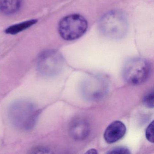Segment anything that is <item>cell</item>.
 Masks as SVG:
<instances>
[{
	"label": "cell",
	"mask_w": 154,
	"mask_h": 154,
	"mask_svg": "<svg viewBox=\"0 0 154 154\" xmlns=\"http://www.w3.org/2000/svg\"><path fill=\"white\" fill-rule=\"evenodd\" d=\"M8 114L14 127L20 130L29 131L35 126L39 110L31 102L20 100L10 105Z\"/></svg>",
	"instance_id": "obj_1"
},
{
	"label": "cell",
	"mask_w": 154,
	"mask_h": 154,
	"mask_svg": "<svg viewBox=\"0 0 154 154\" xmlns=\"http://www.w3.org/2000/svg\"><path fill=\"white\" fill-rule=\"evenodd\" d=\"M99 27L104 35L119 39L126 34L128 30V21L122 12L116 11H110L101 18Z\"/></svg>",
	"instance_id": "obj_2"
},
{
	"label": "cell",
	"mask_w": 154,
	"mask_h": 154,
	"mask_svg": "<svg viewBox=\"0 0 154 154\" xmlns=\"http://www.w3.org/2000/svg\"><path fill=\"white\" fill-rule=\"evenodd\" d=\"M88 23L81 15L71 14L63 18L58 25V32L66 40H75L83 35L87 31Z\"/></svg>",
	"instance_id": "obj_3"
},
{
	"label": "cell",
	"mask_w": 154,
	"mask_h": 154,
	"mask_svg": "<svg viewBox=\"0 0 154 154\" xmlns=\"http://www.w3.org/2000/svg\"><path fill=\"white\" fill-rule=\"evenodd\" d=\"M150 70V64L146 60L141 58H133L125 64L122 75L128 83L137 85L147 80Z\"/></svg>",
	"instance_id": "obj_4"
},
{
	"label": "cell",
	"mask_w": 154,
	"mask_h": 154,
	"mask_svg": "<svg viewBox=\"0 0 154 154\" xmlns=\"http://www.w3.org/2000/svg\"><path fill=\"white\" fill-rule=\"evenodd\" d=\"M64 60L56 51H49L42 54L37 63V68L41 74L47 77L55 76L63 70Z\"/></svg>",
	"instance_id": "obj_5"
},
{
	"label": "cell",
	"mask_w": 154,
	"mask_h": 154,
	"mask_svg": "<svg viewBox=\"0 0 154 154\" xmlns=\"http://www.w3.org/2000/svg\"><path fill=\"white\" fill-rule=\"evenodd\" d=\"M108 84L103 77L92 76L86 79L82 86L84 97L89 100L96 101L104 97L107 92Z\"/></svg>",
	"instance_id": "obj_6"
},
{
	"label": "cell",
	"mask_w": 154,
	"mask_h": 154,
	"mask_svg": "<svg viewBox=\"0 0 154 154\" xmlns=\"http://www.w3.org/2000/svg\"><path fill=\"white\" fill-rule=\"evenodd\" d=\"M90 129L89 122L82 118L74 120L71 123L69 129L71 136L77 140L85 139L89 136Z\"/></svg>",
	"instance_id": "obj_7"
},
{
	"label": "cell",
	"mask_w": 154,
	"mask_h": 154,
	"mask_svg": "<svg viewBox=\"0 0 154 154\" xmlns=\"http://www.w3.org/2000/svg\"><path fill=\"white\" fill-rule=\"evenodd\" d=\"M126 132L125 124L120 121H115L110 123L105 130L104 138L107 143L111 144L123 137Z\"/></svg>",
	"instance_id": "obj_8"
},
{
	"label": "cell",
	"mask_w": 154,
	"mask_h": 154,
	"mask_svg": "<svg viewBox=\"0 0 154 154\" xmlns=\"http://www.w3.org/2000/svg\"><path fill=\"white\" fill-rule=\"evenodd\" d=\"M21 0H0V11L6 14L17 12L20 8Z\"/></svg>",
	"instance_id": "obj_9"
},
{
	"label": "cell",
	"mask_w": 154,
	"mask_h": 154,
	"mask_svg": "<svg viewBox=\"0 0 154 154\" xmlns=\"http://www.w3.org/2000/svg\"><path fill=\"white\" fill-rule=\"evenodd\" d=\"M36 22V20H29L23 23H20V24L10 27L6 30V32L8 34H12V35L16 34L25 30V29L28 28L29 27L31 26L32 25L35 24Z\"/></svg>",
	"instance_id": "obj_10"
},
{
	"label": "cell",
	"mask_w": 154,
	"mask_h": 154,
	"mask_svg": "<svg viewBox=\"0 0 154 154\" xmlns=\"http://www.w3.org/2000/svg\"><path fill=\"white\" fill-rule=\"evenodd\" d=\"M154 94L153 89L147 92L143 98V103L149 108H154Z\"/></svg>",
	"instance_id": "obj_11"
},
{
	"label": "cell",
	"mask_w": 154,
	"mask_h": 154,
	"mask_svg": "<svg viewBox=\"0 0 154 154\" xmlns=\"http://www.w3.org/2000/svg\"><path fill=\"white\" fill-rule=\"evenodd\" d=\"M154 122L152 121L148 126L146 132V136L147 139L149 142H154Z\"/></svg>",
	"instance_id": "obj_12"
},
{
	"label": "cell",
	"mask_w": 154,
	"mask_h": 154,
	"mask_svg": "<svg viewBox=\"0 0 154 154\" xmlns=\"http://www.w3.org/2000/svg\"><path fill=\"white\" fill-rule=\"evenodd\" d=\"M108 154H130L129 149L124 147H117L109 150Z\"/></svg>",
	"instance_id": "obj_13"
},
{
	"label": "cell",
	"mask_w": 154,
	"mask_h": 154,
	"mask_svg": "<svg viewBox=\"0 0 154 154\" xmlns=\"http://www.w3.org/2000/svg\"><path fill=\"white\" fill-rule=\"evenodd\" d=\"M34 151L35 152H33L34 153H49V149L45 148H43L42 147H39L35 148L34 149Z\"/></svg>",
	"instance_id": "obj_14"
},
{
	"label": "cell",
	"mask_w": 154,
	"mask_h": 154,
	"mask_svg": "<svg viewBox=\"0 0 154 154\" xmlns=\"http://www.w3.org/2000/svg\"><path fill=\"white\" fill-rule=\"evenodd\" d=\"M86 153L87 154H97V150H96L94 149H90V150H88Z\"/></svg>",
	"instance_id": "obj_15"
}]
</instances>
